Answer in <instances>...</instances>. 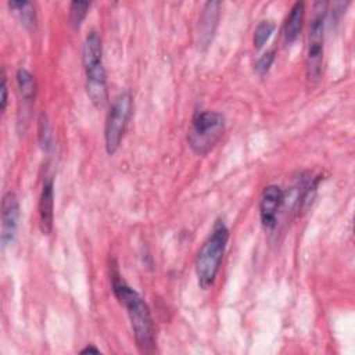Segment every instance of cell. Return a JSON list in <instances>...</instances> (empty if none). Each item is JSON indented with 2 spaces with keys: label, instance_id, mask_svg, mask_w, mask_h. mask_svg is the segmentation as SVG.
<instances>
[{
  "label": "cell",
  "instance_id": "12",
  "mask_svg": "<svg viewBox=\"0 0 355 355\" xmlns=\"http://www.w3.org/2000/svg\"><path fill=\"white\" fill-rule=\"evenodd\" d=\"M8 7L18 15L21 24L26 29L35 28L36 14H35V7L31 1H8Z\"/></svg>",
  "mask_w": 355,
  "mask_h": 355
},
{
  "label": "cell",
  "instance_id": "18",
  "mask_svg": "<svg viewBox=\"0 0 355 355\" xmlns=\"http://www.w3.org/2000/svg\"><path fill=\"white\" fill-rule=\"evenodd\" d=\"M0 92H1V97H0V110L1 112H4L6 107H7V79H6V72L4 69L1 71V87H0Z\"/></svg>",
  "mask_w": 355,
  "mask_h": 355
},
{
  "label": "cell",
  "instance_id": "14",
  "mask_svg": "<svg viewBox=\"0 0 355 355\" xmlns=\"http://www.w3.org/2000/svg\"><path fill=\"white\" fill-rule=\"evenodd\" d=\"M90 7L89 1H72L69 6V22L73 28H79L85 19L87 10Z\"/></svg>",
  "mask_w": 355,
  "mask_h": 355
},
{
  "label": "cell",
  "instance_id": "8",
  "mask_svg": "<svg viewBox=\"0 0 355 355\" xmlns=\"http://www.w3.org/2000/svg\"><path fill=\"white\" fill-rule=\"evenodd\" d=\"M283 198H284V193L279 186L269 184L263 189L261 196V204H259V215H261V222L265 227L272 229L276 225L277 212L280 209Z\"/></svg>",
  "mask_w": 355,
  "mask_h": 355
},
{
  "label": "cell",
  "instance_id": "11",
  "mask_svg": "<svg viewBox=\"0 0 355 355\" xmlns=\"http://www.w3.org/2000/svg\"><path fill=\"white\" fill-rule=\"evenodd\" d=\"M304 11L305 6L302 1H297L291 7V11L284 22V39L287 43H293L298 37L304 22Z\"/></svg>",
  "mask_w": 355,
  "mask_h": 355
},
{
  "label": "cell",
  "instance_id": "6",
  "mask_svg": "<svg viewBox=\"0 0 355 355\" xmlns=\"http://www.w3.org/2000/svg\"><path fill=\"white\" fill-rule=\"evenodd\" d=\"M132 114V96L129 92L118 94L110 108V112L105 119V148L110 155H112L122 140L125 128Z\"/></svg>",
  "mask_w": 355,
  "mask_h": 355
},
{
  "label": "cell",
  "instance_id": "15",
  "mask_svg": "<svg viewBox=\"0 0 355 355\" xmlns=\"http://www.w3.org/2000/svg\"><path fill=\"white\" fill-rule=\"evenodd\" d=\"M273 31H275V24L272 21H261L254 32V47L261 49L268 42Z\"/></svg>",
  "mask_w": 355,
  "mask_h": 355
},
{
  "label": "cell",
  "instance_id": "13",
  "mask_svg": "<svg viewBox=\"0 0 355 355\" xmlns=\"http://www.w3.org/2000/svg\"><path fill=\"white\" fill-rule=\"evenodd\" d=\"M17 85H18L21 97L25 101H32L35 98L36 80H35V76L26 68H19L17 71Z\"/></svg>",
  "mask_w": 355,
  "mask_h": 355
},
{
  "label": "cell",
  "instance_id": "3",
  "mask_svg": "<svg viewBox=\"0 0 355 355\" xmlns=\"http://www.w3.org/2000/svg\"><path fill=\"white\" fill-rule=\"evenodd\" d=\"M83 68L86 78V92L96 107H103L107 101L105 69L103 64L101 39L96 31H92L83 43Z\"/></svg>",
  "mask_w": 355,
  "mask_h": 355
},
{
  "label": "cell",
  "instance_id": "5",
  "mask_svg": "<svg viewBox=\"0 0 355 355\" xmlns=\"http://www.w3.org/2000/svg\"><path fill=\"white\" fill-rule=\"evenodd\" d=\"M327 3L316 1L313 4V17L309 25L308 50H306V76L309 80H318L323 65V32L326 22Z\"/></svg>",
  "mask_w": 355,
  "mask_h": 355
},
{
  "label": "cell",
  "instance_id": "17",
  "mask_svg": "<svg viewBox=\"0 0 355 355\" xmlns=\"http://www.w3.org/2000/svg\"><path fill=\"white\" fill-rule=\"evenodd\" d=\"M273 60H275V50L266 51V53H265L263 55H261L259 60L257 61V64H255V71H257L259 75H265V73L269 71V68H270Z\"/></svg>",
  "mask_w": 355,
  "mask_h": 355
},
{
  "label": "cell",
  "instance_id": "1",
  "mask_svg": "<svg viewBox=\"0 0 355 355\" xmlns=\"http://www.w3.org/2000/svg\"><path fill=\"white\" fill-rule=\"evenodd\" d=\"M111 284L116 300L126 309L139 349L146 354L154 352V323L147 304L135 288L126 284V282L121 277L116 269L111 272Z\"/></svg>",
  "mask_w": 355,
  "mask_h": 355
},
{
  "label": "cell",
  "instance_id": "16",
  "mask_svg": "<svg viewBox=\"0 0 355 355\" xmlns=\"http://www.w3.org/2000/svg\"><path fill=\"white\" fill-rule=\"evenodd\" d=\"M50 125L47 121V116L44 114L39 118V141L43 148H49L51 146V133H50Z\"/></svg>",
  "mask_w": 355,
  "mask_h": 355
},
{
  "label": "cell",
  "instance_id": "19",
  "mask_svg": "<svg viewBox=\"0 0 355 355\" xmlns=\"http://www.w3.org/2000/svg\"><path fill=\"white\" fill-rule=\"evenodd\" d=\"M87 352H94V354H98L100 351H98L96 347H93V345H87L86 348H83V349L80 351V354H87Z\"/></svg>",
  "mask_w": 355,
  "mask_h": 355
},
{
  "label": "cell",
  "instance_id": "2",
  "mask_svg": "<svg viewBox=\"0 0 355 355\" xmlns=\"http://www.w3.org/2000/svg\"><path fill=\"white\" fill-rule=\"evenodd\" d=\"M229 240V229L223 220L218 219L212 227L209 237L198 251L196 261V273L201 288H209L218 275L226 245Z\"/></svg>",
  "mask_w": 355,
  "mask_h": 355
},
{
  "label": "cell",
  "instance_id": "10",
  "mask_svg": "<svg viewBox=\"0 0 355 355\" xmlns=\"http://www.w3.org/2000/svg\"><path fill=\"white\" fill-rule=\"evenodd\" d=\"M220 7V1H207L202 7V12L198 19V43L202 47H207L212 40L215 28L218 25Z\"/></svg>",
  "mask_w": 355,
  "mask_h": 355
},
{
  "label": "cell",
  "instance_id": "4",
  "mask_svg": "<svg viewBox=\"0 0 355 355\" xmlns=\"http://www.w3.org/2000/svg\"><path fill=\"white\" fill-rule=\"evenodd\" d=\"M225 129V118L216 111L196 112L190 129L187 132V141L191 150L198 155H205L219 141Z\"/></svg>",
  "mask_w": 355,
  "mask_h": 355
},
{
  "label": "cell",
  "instance_id": "7",
  "mask_svg": "<svg viewBox=\"0 0 355 355\" xmlns=\"http://www.w3.org/2000/svg\"><path fill=\"white\" fill-rule=\"evenodd\" d=\"M19 219V202L12 191H7L1 201V244L3 247L10 245L17 234Z\"/></svg>",
  "mask_w": 355,
  "mask_h": 355
},
{
  "label": "cell",
  "instance_id": "9",
  "mask_svg": "<svg viewBox=\"0 0 355 355\" xmlns=\"http://www.w3.org/2000/svg\"><path fill=\"white\" fill-rule=\"evenodd\" d=\"M54 220V183L51 178L43 182L39 198V225L43 234H50Z\"/></svg>",
  "mask_w": 355,
  "mask_h": 355
}]
</instances>
